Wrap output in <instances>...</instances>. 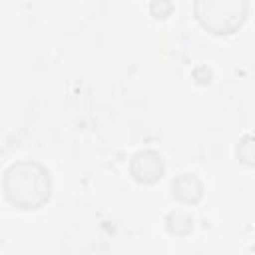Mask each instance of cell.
I'll return each instance as SVG.
<instances>
[{
  "label": "cell",
  "instance_id": "6da1fadb",
  "mask_svg": "<svg viewBox=\"0 0 255 255\" xmlns=\"http://www.w3.org/2000/svg\"><path fill=\"white\" fill-rule=\"evenodd\" d=\"M2 189L10 205L26 211L40 209L52 195V177L42 163L20 159L4 171Z\"/></svg>",
  "mask_w": 255,
  "mask_h": 255
},
{
  "label": "cell",
  "instance_id": "5b68a950",
  "mask_svg": "<svg viewBox=\"0 0 255 255\" xmlns=\"http://www.w3.org/2000/svg\"><path fill=\"white\" fill-rule=\"evenodd\" d=\"M165 227H167V231L171 235H177V237L189 235L193 231V215L187 213V211H183V209L171 211L165 217Z\"/></svg>",
  "mask_w": 255,
  "mask_h": 255
},
{
  "label": "cell",
  "instance_id": "7a4b0ae2",
  "mask_svg": "<svg viewBox=\"0 0 255 255\" xmlns=\"http://www.w3.org/2000/svg\"><path fill=\"white\" fill-rule=\"evenodd\" d=\"M247 0H193V14L203 30L215 36L235 34L247 20Z\"/></svg>",
  "mask_w": 255,
  "mask_h": 255
},
{
  "label": "cell",
  "instance_id": "3957f363",
  "mask_svg": "<svg viewBox=\"0 0 255 255\" xmlns=\"http://www.w3.org/2000/svg\"><path fill=\"white\" fill-rule=\"evenodd\" d=\"M163 171H165L163 157L155 149H141L129 161V173L137 183H143V185H151L159 181Z\"/></svg>",
  "mask_w": 255,
  "mask_h": 255
},
{
  "label": "cell",
  "instance_id": "277c9868",
  "mask_svg": "<svg viewBox=\"0 0 255 255\" xmlns=\"http://www.w3.org/2000/svg\"><path fill=\"white\" fill-rule=\"evenodd\" d=\"M171 195L179 203L193 205L203 197V183L195 173H179L171 181Z\"/></svg>",
  "mask_w": 255,
  "mask_h": 255
},
{
  "label": "cell",
  "instance_id": "52a82bcc",
  "mask_svg": "<svg viewBox=\"0 0 255 255\" xmlns=\"http://www.w3.org/2000/svg\"><path fill=\"white\" fill-rule=\"evenodd\" d=\"M251 141H253L251 135H245V137L241 139L239 147H237V155H239V159H241L243 163H247V165L253 163V143H251Z\"/></svg>",
  "mask_w": 255,
  "mask_h": 255
},
{
  "label": "cell",
  "instance_id": "8992f818",
  "mask_svg": "<svg viewBox=\"0 0 255 255\" xmlns=\"http://www.w3.org/2000/svg\"><path fill=\"white\" fill-rule=\"evenodd\" d=\"M149 12L157 20H165L173 14V2L171 0H151L149 2Z\"/></svg>",
  "mask_w": 255,
  "mask_h": 255
}]
</instances>
